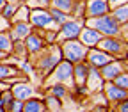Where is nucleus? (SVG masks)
I'll list each match as a JSON object with an SVG mask.
<instances>
[{
	"label": "nucleus",
	"instance_id": "obj_1",
	"mask_svg": "<svg viewBox=\"0 0 128 112\" xmlns=\"http://www.w3.org/2000/svg\"><path fill=\"white\" fill-rule=\"evenodd\" d=\"M84 25L98 30L103 38H107V36H121V23L110 12L103 14V16H98V18H86Z\"/></svg>",
	"mask_w": 128,
	"mask_h": 112
},
{
	"label": "nucleus",
	"instance_id": "obj_2",
	"mask_svg": "<svg viewBox=\"0 0 128 112\" xmlns=\"http://www.w3.org/2000/svg\"><path fill=\"white\" fill-rule=\"evenodd\" d=\"M60 46V55L64 60H68L71 64H76V62H82L86 60L87 57V52H89V48L80 41L78 38L76 39H68V41H62L59 43Z\"/></svg>",
	"mask_w": 128,
	"mask_h": 112
},
{
	"label": "nucleus",
	"instance_id": "obj_3",
	"mask_svg": "<svg viewBox=\"0 0 128 112\" xmlns=\"http://www.w3.org/2000/svg\"><path fill=\"white\" fill-rule=\"evenodd\" d=\"M100 50L107 52L108 55H112L114 59H124L128 54V43L121 38V36H107L102 38V41L96 44Z\"/></svg>",
	"mask_w": 128,
	"mask_h": 112
},
{
	"label": "nucleus",
	"instance_id": "obj_4",
	"mask_svg": "<svg viewBox=\"0 0 128 112\" xmlns=\"http://www.w3.org/2000/svg\"><path fill=\"white\" fill-rule=\"evenodd\" d=\"M62 60V55H60V46L59 43H54L48 46V52L43 59L38 60V70H39V75L41 78H46L50 76V73L54 71V68Z\"/></svg>",
	"mask_w": 128,
	"mask_h": 112
},
{
	"label": "nucleus",
	"instance_id": "obj_5",
	"mask_svg": "<svg viewBox=\"0 0 128 112\" xmlns=\"http://www.w3.org/2000/svg\"><path fill=\"white\" fill-rule=\"evenodd\" d=\"M82 27H84V20H66L57 28V43L68 41V39H76L80 36Z\"/></svg>",
	"mask_w": 128,
	"mask_h": 112
},
{
	"label": "nucleus",
	"instance_id": "obj_6",
	"mask_svg": "<svg viewBox=\"0 0 128 112\" xmlns=\"http://www.w3.org/2000/svg\"><path fill=\"white\" fill-rule=\"evenodd\" d=\"M28 23L32 25V28H39V30H46L54 25V20L50 16L48 9H30L28 12Z\"/></svg>",
	"mask_w": 128,
	"mask_h": 112
},
{
	"label": "nucleus",
	"instance_id": "obj_7",
	"mask_svg": "<svg viewBox=\"0 0 128 112\" xmlns=\"http://www.w3.org/2000/svg\"><path fill=\"white\" fill-rule=\"evenodd\" d=\"M50 75H54V80H55V82L71 86V82H73V64L62 59L57 66L54 68V71H52Z\"/></svg>",
	"mask_w": 128,
	"mask_h": 112
},
{
	"label": "nucleus",
	"instance_id": "obj_8",
	"mask_svg": "<svg viewBox=\"0 0 128 112\" xmlns=\"http://www.w3.org/2000/svg\"><path fill=\"white\" fill-rule=\"evenodd\" d=\"M86 60H87V64H89L91 68L100 70V68H103V66H105V64H108L110 60H114V57L108 55V54H107V52H103V50H100L98 46H94V48H89Z\"/></svg>",
	"mask_w": 128,
	"mask_h": 112
},
{
	"label": "nucleus",
	"instance_id": "obj_9",
	"mask_svg": "<svg viewBox=\"0 0 128 112\" xmlns=\"http://www.w3.org/2000/svg\"><path fill=\"white\" fill-rule=\"evenodd\" d=\"M23 41H25V48H27L28 57L30 55H36V54H41L44 48L48 46V43L44 41V38L39 34V32H34V30H32Z\"/></svg>",
	"mask_w": 128,
	"mask_h": 112
},
{
	"label": "nucleus",
	"instance_id": "obj_10",
	"mask_svg": "<svg viewBox=\"0 0 128 112\" xmlns=\"http://www.w3.org/2000/svg\"><path fill=\"white\" fill-rule=\"evenodd\" d=\"M102 92H103V96H105V100L110 102V103H119L121 100L128 98V91L121 89V87L116 86L114 82H105Z\"/></svg>",
	"mask_w": 128,
	"mask_h": 112
},
{
	"label": "nucleus",
	"instance_id": "obj_11",
	"mask_svg": "<svg viewBox=\"0 0 128 112\" xmlns=\"http://www.w3.org/2000/svg\"><path fill=\"white\" fill-rule=\"evenodd\" d=\"M11 92H12V96H14V100L25 102V100L32 98L36 91H34V87L27 82V78H22V80H18V82H14V84L11 86Z\"/></svg>",
	"mask_w": 128,
	"mask_h": 112
},
{
	"label": "nucleus",
	"instance_id": "obj_12",
	"mask_svg": "<svg viewBox=\"0 0 128 112\" xmlns=\"http://www.w3.org/2000/svg\"><path fill=\"white\" fill-rule=\"evenodd\" d=\"M110 6L107 0H89L86 2V18H98V16L108 14Z\"/></svg>",
	"mask_w": 128,
	"mask_h": 112
},
{
	"label": "nucleus",
	"instance_id": "obj_13",
	"mask_svg": "<svg viewBox=\"0 0 128 112\" xmlns=\"http://www.w3.org/2000/svg\"><path fill=\"white\" fill-rule=\"evenodd\" d=\"M123 71H124V68H123V60L121 59H114L108 64H105L103 68H100V75H102V78L105 82H112V80H114L118 75H121Z\"/></svg>",
	"mask_w": 128,
	"mask_h": 112
},
{
	"label": "nucleus",
	"instance_id": "obj_14",
	"mask_svg": "<svg viewBox=\"0 0 128 112\" xmlns=\"http://www.w3.org/2000/svg\"><path fill=\"white\" fill-rule=\"evenodd\" d=\"M7 32H9V36H11L12 41H23L32 32V25L28 22H14V23H11Z\"/></svg>",
	"mask_w": 128,
	"mask_h": 112
},
{
	"label": "nucleus",
	"instance_id": "obj_15",
	"mask_svg": "<svg viewBox=\"0 0 128 112\" xmlns=\"http://www.w3.org/2000/svg\"><path fill=\"white\" fill-rule=\"evenodd\" d=\"M102 34L98 30H94V28H91V27H87V25H84L82 27V30H80V36H78V39L82 41L87 48H94L96 44H98L100 41H102Z\"/></svg>",
	"mask_w": 128,
	"mask_h": 112
},
{
	"label": "nucleus",
	"instance_id": "obj_16",
	"mask_svg": "<svg viewBox=\"0 0 128 112\" xmlns=\"http://www.w3.org/2000/svg\"><path fill=\"white\" fill-rule=\"evenodd\" d=\"M89 71H91V66L87 64V60H82V62L73 64V80H75L76 87L86 86V80H87Z\"/></svg>",
	"mask_w": 128,
	"mask_h": 112
},
{
	"label": "nucleus",
	"instance_id": "obj_17",
	"mask_svg": "<svg viewBox=\"0 0 128 112\" xmlns=\"http://www.w3.org/2000/svg\"><path fill=\"white\" fill-rule=\"evenodd\" d=\"M103 84H105V80L102 78L100 70L91 68V71H89V75H87V80H86V87H87L89 91H92V92H98V91L103 87Z\"/></svg>",
	"mask_w": 128,
	"mask_h": 112
},
{
	"label": "nucleus",
	"instance_id": "obj_18",
	"mask_svg": "<svg viewBox=\"0 0 128 112\" xmlns=\"http://www.w3.org/2000/svg\"><path fill=\"white\" fill-rule=\"evenodd\" d=\"M23 112H48V108H46V103L43 100L32 96V98L23 102Z\"/></svg>",
	"mask_w": 128,
	"mask_h": 112
},
{
	"label": "nucleus",
	"instance_id": "obj_19",
	"mask_svg": "<svg viewBox=\"0 0 128 112\" xmlns=\"http://www.w3.org/2000/svg\"><path fill=\"white\" fill-rule=\"evenodd\" d=\"M18 75H22L18 66H11V64H6L4 60H0V80H9Z\"/></svg>",
	"mask_w": 128,
	"mask_h": 112
},
{
	"label": "nucleus",
	"instance_id": "obj_20",
	"mask_svg": "<svg viewBox=\"0 0 128 112\" xmlns=\"http://www.w3.org/2000/svg\"><path fill=\"white\" fill-rule=\"evenodd\" d=\"M50 7H55V9L64 11L66 14H71L73 7H75V0H52Z\"/></svg>",
	"mask_w": 128,
	"mask_h": 112
},
{
	"label": "nucleus",
	"instance_id": "obj_21",
	"mask_svg": "<svg viewBox=\"0 0 128 112\" xmlns=\"http://www.w3.org/2000/svg\"><path fill=\"white\" fill-rule=\"evenodd\" d=\"M48 11H50V16H52V20H54V25H57V28L68 20V16L70 14H66L64 11H60V9H55V7H48Z\"/></svg>",
	"mask_w": 128,
	"mask_h": 112
},
{
	"label": "nucleus",
	"instance_id": "obj_22",
	"mask_svg": "<svg viewBox=\"0 0 128 112\" xmlns=\"http://www.w3.org/2000/svg\"><path fill=\"white\" fill-rule=\"evenodd\" d=\"M50 94H54L55 98H59V100H64V98H66V96L70 94V89L66 87V84L57 82V84L50 86Z\"/></svg>",
	"mask_w": 128,
	"mask_h": 112
},
{
	"label": "nucleus",
	"instance_id": "obj_23",
	"mask_svg": "<svg viewBox=\"0 0 128 112\" xmlns=\"http://www.w3.org/2000/svg\"><path fill=\"white\" fill-rule=\"evenodd\" d=\"M110 14L114 16V18L123 25V23H126L128 22V4H124V6H119V7H116V9H112L110 11Z\"/></svg>",
	"mask_w": 128,
	"mask_h": 112
},
{
	"label": "nucleus",
	"instance_id": "obj_24",
	"mask_svg": "<svg viewBox=\"0 0 128 112\" xmlns=\"http://www.w3.org/2000/svg\"><path fill=\"white\" fill-rule=\"evenodd\" d=\"M0 50L7 52V54H11V50H12V39L7 30H0Z\"/></svg>",
	"mask_w": 128,
	"mask_h": 112
},
{
	"label": "nucleus",
	"instance_id": "obj_25",
	"mask_svg": "<svg viewBox=\"0 0 128 112\" xmlns=\"http://www.w3.org/2000/svg\"><path fill=\"white\" fill-rule=\"evenodd\" d=\"M18 6H20V4H6L2 9H0V16H2L4 20L11 22L12 16H14V12H16V9H18Z\"/></svg>",
	"mask_w": 128,
	"mask_h": 112
},
{
	"label": "nucleus",
	"instance_id": "obj_26",
	"mask_svg": "<svg viewBox=\"0 0 128 112\" xmlns=\"http://www.w3.org/2000/svg\"><path fill=\"white\" fill-rule=\"evenodd\" d=\"M28 9H48L52 0H25Z\"/></svg>",
	"mask_w": 128,
	"mask_h": 112
},
{
	"label": "nucleus",
	"instance_id": "obj_27",
	"mask_svg": "<svg viewBox=\"0 0 128 112\" xmlns=\"http://www.w3.org/2000/svg\"><path fill=\"white\" fill-rule=\"evenodd\" d=\"M12 102H14V96H12L11 89L4 91V92H0V107H4V108H6V112H7V108L11 107V103H12Z\"/></svg>",
	"mask_w": 128,
	"mask_h": 112
},
{
	"label": "nucleus",
	"instance_id": "obj_28",
	"mask_svg": "<svg viewBox=\"0 0 128 112\" xmlns=\"http://www.w3.org/2000/svg\"><path fill=\"white\" fill-rule=\"evenodd\" d=\"M44 103H46V108L50 110V112H52V110H54V112H57V110H60V108H62L60 100H59V98H55L54 94H50V96H48Z\"/></svg>",
	"mask_w": 128,
	"mask_h": 112
},
{
	"label": "nucleus",
	"instance_id": "obj_29",
	"mask_svg": "<svg viewBox=\"0 0 128 112\" xmlns=\"http://www.w3.org/2000/svg\"><path fill=\"white\" fill-rule=\"evenodd\" d=\"M116 86H119L121 89H124V91H128V73L126 71H123L121 75H118L114 80H112Z\"/></svg>",
	"mask_w": 128,
	"mask_h": 112
},
{
	"label": "nucleus",
	"instance_id": "obj_30",
	"mask_svg": "<svg viewBox=\"0 0 128 112\" xmlns=\"http://www.w3.org/2000/svg\"><path fill=\"white\" fill-rule=\"evenodd\" d=\"M7 112H23V102L22 100H14L11 103V107L7 108Z\"/></svg>",
	"mask_w": 128,
	"mask_h": 112
},
{
	"label": "nucleus",
	"instance_id": "obj_31",
	"mask_svg": "<svg viewBox=\"0 0 128 112\" xmlns=\"http://www.w3.org/2000/svg\"><path fill=\"white\" fill-rule=\"evenodd\" d=\"M118 107H116V110L118 112H128V98H124V100H121L119 103H116Z\"/></svg>",
	"mask_w": 128,
	"mask_h": 112
},
{
	"label": "nucleus",
	"instance_id": "obj_32",
	"mask_svg": "<svg viewBox=\"0 0 128 112\" xmlns=\"http://www.w3.org/2000/svg\"><path fill=\"white\" fill-rule=\"evenodd\" d=\"M107 2H108V6H110V11H112V9H116V7H119V6L128 4V0H107Z\"/></svg>",
	"mask_w": 128,
	"mask_h": 112
},
{
	"label": "nucleus",
	"instance_id": "obj_33",
	"mask_svg": "<svg viewBox=\"0 0 128 112\" xmlns=\"http://www.w3.org/2000/svg\"><path fill=\"white\" fill-rule=\"evenodd\" d=\"M121 38H123V39L128 43V22L121 25Z\"/></svg>",
	"mask_w": 128,
	"mask_h": 112
},
{
	"label": "nucleus",
	"instance_id": "obj_34",
	"mask_svg": "<svg viewBox=\"0 0 128 112\" xmlns=\"http://www.w3.org/2000/svg\"><path fill=\"white\" fill-rule=\"evenodd\" d=\"M11 57V54H7V52H2L0 50V60H6V59H9Z\"/></svg>",
	"mask_w": 128,
	"mask_h": 112
},
{
	"label": "nucleus",
	"instance_id": "obj_35",
	"mask_svg": "<svg viewBox=\"0 0 128 112\" xmlns=\"http://www.w3.org/2000/svg\"><path fill=\"white\" fill-rule=\"evenodd\" d=\"M123 60V68H124V71L128 73V57H124V59H121Z\"/></svg>",
	"mask_w": 128,
	"mask_h": 112
},
{
	"label": "nucleus",
	"instance_id": "obj_36",
	"mask_svg": "<svg viewBox=\"0 0 128 112\" xmlns=\"http://www.w3.org/2000/svg\"><path fill=\"white\" fill-rule=\"evenodd\" d=\"M6 4H23V0H6Z\"/></svg>",
	"mask_w": 128,
	"mask_h": 112
},
{
	"label": "nucleus",
	"instance_id": "obj_37",
	"mask_svg": "<svg viewBox=\"0 0 128 112\" xmlns=\"http://www.w3.org/2000/svg\"><path fill=\"white\" fill-rule=\"evenodd\" d=\"M4 6H6V0H0V9H2Z\"/></svg>",
	"mask_w": 128,
	"mask_h": 112
},
{
	"label": "nucleus",
	"instance_id": "obj_38",
	"mask_svg": "<svg viewBox=\"0 0 128 112\" xmlns=\"http://www.w3.org/2000/svg\"><path fill=\"white\" fill-rule=\"evenodd\" d=\"M0 112H6V108H4V107H0Z\"/></svg>",
	"mask_w": 128,
	"mask_h": 112
},
{
	"label": "nucleus",
	"instance_id": "obj_39",
	"mask_svg": "<svg viewBox=\"0 0 128 112\" xmlns=\"http://www.w3.org/2000/svg\"><path fill=\"white\" fill-rule=\"evenodd\" d=\"M126 57H128V54H126Z\"/></svg>",
	"mask_w": 128,
	"mask_h": 112
},
{
	"label": "nucleus",
	"instance_id": "obj_40",
	"mask_svg": "<svg viewBox=\"0 0 128 112\" xmlns=\"http://www.w3.org/2000/svg\"><path fill=\"white\" fill-rule=\"evenodd\" d=\"M23 2H25V0H23Z\"/></svg>",
	"mask_w": 128,
	"mask_h": 112
}]
</instances>
